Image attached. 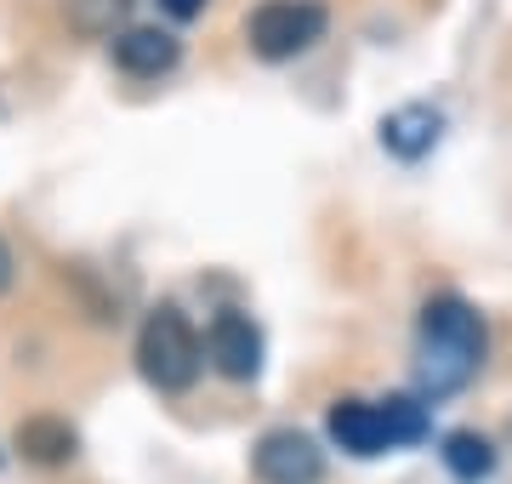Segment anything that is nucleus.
<instances>
[{
    "mask_svg": "<svg viewBox=\"0 0 512 484\" xmlns=\"http://www.w3.org/2000/svg\"><path fill=\"white\" fill-rule=\"evenodd\" d=\"M160 6H165V12H171L177 23H194V18L205 12V0H160Z\"/></svg>",
    "mask_w": 512,
    "mask_h": 484,
    "instance_id": "nucleus-13",
    "label": "nucleus"
},
{
    "mask_svg": "<svg viewBox=\"0 0 512 484\" xmlns=\"http://www.w3.org/2000/svg\"><path fill=\"white\" fill-rule=\"evenodd\" d=\"M177 57H183V40L165 35V29H126L114 40V63L137 80H154L165 69H177Z\"/></svg>",
    "mask_w": 512,
    "mask_h": 484,
    "instance_id": "nucleus-8",
    "label": "nucleus"
},
{
    "mask_svg": "<svg viewBox=\"0 0 512 484\" xmlns=\"http://www.w3.org/2000/svg\"><path fill=\"white\" fill-rule=\"evenodd\" d=\"M12 285V257H6V245H0V291Z\"/></svg>",
    "mask_w": 512,
    "mask_h": 484,
    "instance_id": "nucleus-14",
    "label": "nucleus"
},
{
    "mask_svg": "<svg viewBox=\"0 0 512 484\" xmlns=\"http://www.w3.org/2000/svg\"><path fill=\"white\" fill-rule=\"evenodd\" d=\"M200 365H205V348L194 336V325H188V314L177 302H160L143 319V331H137V371L148 376V388L188 393L200 382Z\"/></svg>",
    "mask_w": 512,
    "mask_h": 484,
    "instance_id": "nucleus-2",
    "label": "nucleus"
},
{
    "mask_svg": "<svg viewBox=\"0 0 512 484\" xmlns=\"http://www.w3.org/2000/svg\"><path fill=\"white\" fill-rule=\"evenodd\" d=\"M251 467H256V479L262 484H319L325 479V450L313 445L308 433L274 428V433L256 439Z\"/></svg>",
    "mask_w": 512,
    "mask_h": 484,
    "instance_id": "nucleus-4",
    "label": "nucleus"
},
{
    "mask_svg": "<svg viewBox=\"0 0 512 484\" xmlns=\"http://www.w3.org/2000/svg\"><path fill=\"white\" fill-rule=\"evenodd\" d=\"M439 456H444V467H450L461 484H478V479H490V473H495V445L484 439V433H473V428L444 433Z\"/></svg>",
    "mask_w": 512,
    "mask_h": 484,
    "instance_id": "nucleus-10",
    "label": "nucleus"
},
{
    "mask_svg": "<svg viewBox=\"0 0 512 484\" xmlns=\"http://www.w3.org/2000/svg\"><path fill=\"white\" fill-rule=\"evenodd\" d=\"M63 18H69L74 35L86 40H120L126 35V18H131V0H63Z\"/></svg>",
    "mask_w": 512,
    "mask_h": 484,
    "instance_id": "nucleus-11",
    "label": "nucleus"
},
{
    "mask_svg": "<svg viewBox=\"0 0 512 484\" xmlns=\"http://www.w3.org/2000/svg\"><path fill=\"white\" fill-rule=\"evenodd\" d=\"M325 428H330V439H336V450H348V456H359V462L393 450L387 422H382V405H370V399H336L330 416H325Z\"/></svg>",
    "mask_w": 512,
    "mask_h": 484,
    "instance_id": "nucleus-5",
    "label": "nucleus"
},
{
    "mask_svg": "<svg viewBox=\"0 0 512 484\" xmlns=\"http://www.w3.org/2000/svg\"><path fill=\"white\" fill-rule=\"evenodd\" d=\"M18 450H23V462H35V467H63V462H74L80 433L63 416H29L18 428Z\"/></svg>",
    "mask_w": 512,
    "mask_h": 484,
    "instance_id": "nucleus-9",
    "label": "nucleus"
},
{
    "mask_svg": "<svg viewBox=\"0 0 512 484\" xmlns=\"http://www.w3.org/2000/svg\"><path fill=\"white\" fill-rule=\"evenodd\" d=\"M330 29V12L319 0H262L245 18V40L262 63H291L308 46H319Z\"/></svg>",
    "mask_w": 512,
    "mask_h": 484,
    "instance_id": "nucleus-3",
    "label": "nucleus"
},
{
    "mask_svg": "<svg viewBox=\"0 0 512 484\" xmlns=\"http://www.w3.org/2000/svg\"><path fill=\"white\" fill-rule=\"evenodd\" d=\"M439 137H444V114L433 103H404V109H393L382 120V149L393 160H404V166L427 160V154L439 149Z\"/></svg>",
    "mask_w": 512,
    "mask_h": 484,
    "instance_id": "nucleus-7",
    "label": "nucleus"
},
{
    "mask_svg": "<svg viewBox=\"0 0 512 484\" xmlns=\"http://www.w3.org/2000/svg\"><path fill=\"white\" fill-rule=\"evenodd\" d=\"M211 365L228 382H256V371H262V331L234 308L217 314V325H211Z\"/></svg>",
    "mask_w": 512,
    "mask_h": 484,
    "instance_id": "nucleus-6",
    "label": "nucleus"
},
{
    "mask_svg": "<svg viewBox=\"0 0 512 484\" xmlns=\"http://www.w3.org/2000/svg\"><path fill=\"white\" fill-rule=\"evenodd\" d=\"M484 319L467 297H433L416 319V388L421 399H450L484 371Z\"/></svg>",
    "mask_w": 512,
    "mask_h": 484,
    "instance_id": "nucleus-1",
    "label": "nucleus"
},
{
    "mask_svg": "<svg viewBox=\"0 0 512 484\" xmlns=\"http://www.w3.org/2000/svg\"><path fill=\"white\" fill-rule=\"evenodd\" d=\"M382 422H387V439H393V450L404 445H421L427 439V405H421L416 393H393V399H382Z\"/></svg>",
    "mask_w": 512,
    "mask_h": 484,
    "instance_id": "nucleus-12",
    "label": "nucleus"
}]
</instances>
